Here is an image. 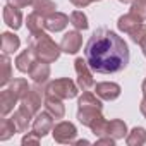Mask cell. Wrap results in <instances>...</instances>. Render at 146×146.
Masks as SVG:
<instances>
[{"label":"cell","instance_id":"6da1fadb","mask_svg":"<svg viewBox=\"0 0 146 146\" xmlns=\"http://www.w3.org/2000/svg\"><path fill=\"white\" fill-rule=\"evenodd\" d=\"M129 46L115 31L96 29L84 46V58L98 74H115L129 64Z\"/></svg>","mask_w":146,"mask_h":146},{"label":"cell","instance_id":"7a4b0ae2","mask_svg":"<svg viewBox=\"0 0 146 146\" xmlns=\"http://www.w3.org/2000/svg\"><path fill=\"white\" fill-rule=\"evenodd\" d=\"M31 46L38 57V60L41 62H46V64H52L55 60H58L60 57V45H57L50 36L48 33H43L40 36H31Z\"/></svg>","mask_w":146,"mask_h":146},{"label":"cell","instance_id":"3957f363","mask_svg":"<svg viewBox=\"0 0 146 146\" xmlns=\"http://www.w3.org/2000/svg\"><path fill=\"white\" fill-rule=\"evenodd\" d=\"M79 93V86L69 79V78H60L55 81H50L45 86V95H53L60 100H70V98H76Z\"/></svg>","mask_w":146,"mask_h":146},{"label":"cell","instance_id":"277c9868","mask_svg":"<svg viewBox=\"0 0 146 146\" xmlns=\"http://www.w3.org/2000/svg\"><path fill=\"white\" fill-rule=\"evenodd\" d=\"M52 136L57 143L60 144H72L76 141V136H78V129L72 122H67V120H62L58 124L53 125L52 129Z\"/></svg>","mask_w":146,"mask_h":146},{"label":"cell","instance_id":"5b68a950","mask_svg":"<svg viewBox=\"0 0 146 146\" xmlns=\"http://www.w3.org/2000/svg\"><path fill=\"white\" fill-rule=\"evenodd\" d=\"M74 69H76V74H78V86L79 90L86 91V90H91L95 88V79H93V74H91V67L88 65L86 58H76L74 60Z\"/></svg>","mask_w":146,"mask_h":146},{"label":"cell","instance_id":"8992f818","mask_svg":"<svg viewBox=\"0 0 146 146\" xmlns=\"http://www.w3.org/2000/svg\"><path fill=\"white\" fill-rule=\"evenodd\" d=\"M41 100H45V90L40 84H36L28 91V95L21 100V103L24 107H28L33 115H36L40 112V108H41Z\"/></svg>","mask_w":146,"mask_h":146},{"label":"cell","instance_id":"52a82bcc","mask_svg":"<svg viewBox=\"0 0 146 146\" xmlns=\"http://www.w3.org/2000/svg\"><path fill=\"white\" fill-rule=\"evenodd\" d=\"M83 46V36L79 33V29H74V31H67L64 36H62V41H60V48L64 53H70L74 55L81 50Z\"/></svg>","mask_w":146,"mask_h":146},{"label":"cell","instance_id":"ba28073f","mask_svg":"<svg viewBox=\"0 0 146 146\" xmlns=\"http://www.w3.org/2000/svg\"><path fill=\"white\" fill-rule=\"evenodd\" d=\"M53 115L48 112H38L33 119V131L36 134H40L41 137H45L48 132H52L53 129Z\"/></svg>","mask_w":146,"mask_h":146},{"label":"cell","instance_id":"9c48e42d","mask_svg":"<svg viewBox=\"0 0 146 146\" xmlns=\"http://www.w3.org/2000/svg\"><path fill=\"white\" fill-rule=\"evenodd\" d=\"M120 86L117 83H110V81H103V83H96L95 84V93L105 100V102H112V100H117L120 96Z\"/></svg>","mask_w":146,"mask_h":146},{"label":"cell","instance_id":"30bf717a","mask_svg":"<svg viewBox=\"0 0 146 146\" xmlns=\"http://www.w3.org/2000/svg\"><path fill=\"white\" fill-rule=\"evenodd\" d=\"M29 78L33 79L35 84H40V86H45L48 83V78H50V65L46 62H41V60H36V64L31 67V70L28 72Z\"/></svg>","mask_w":146,"mask_h":146},{"label":"cell","instance_id":"8fae6325","mask_svg":"<svg viewBox=\"0 0 146 146\" xmlns=\"http://www.w3.org/2000/svg\"><path fill=\"white\" fill-rule=\"evenodd\" d=\"M36 60H38V57H36L33 46L29 45L24 52H21V53L16 57V62H14V64H16V69H17L19 72H29L31 67L36 64Z\"/></svg>","mask_w":146,"mask_h":146},{"label":"cell","instance_id":"7c38bea8","mask_svg":"<svg viewBox=\"0 0 146 146\" xmlns=\"http://www.w3.org/2000/svg\"><path fill=\"white\" fill-rule=\"evenodd\" d=\"M70 23V17L64 12H53L46 17L45 21V28L46 31H52V33H58V31H64L67 28V24Z\"/></svg>","mask_w":146,"mask_h":146},{"label":"cell","instance_id":"4fadbf2b","mask_svg":"<svg viewBox=\"0 0 146 146\" xmlns=\"http://www.w3.org/2000/svg\"><path fill=\"white\" fill-rule=\"evenodd\" d=\"M35 115L29 112V108L28 107H24L23 103L19 105V108L14 112V115L11 117L12 119V122L16 124V127H17V132H26L28 131V127H29V124H31V119H33Z\"/></svg>","mask_w":146,"mask_h":146},{"label":"cell","instance_id":"5bb4252c","mask_svg":"<svg viewBox=\"0 0 146 146\" xmlns=\"http://www.w3.org/2000/svg\"><path fill=\"white\" fill-rule=\"evenodd\" d=\"M78 120L86 125V127H91L98 119H102V110L100 108H93V107H78Z\"/></svg>","mask_w":146,"mask_h":146},{"label":"cell","instance_id":"9a60e30c","mask_svg":"<svg viewBox=\"0 0 146 146\" xmlns=\"http://www.w3.org/2000/svg\"><path fill=\"white\" fill-rule=\"evenodd\" d=\"M17 102H19V98L9 88H4L2 91H0V115L7 117L14 110V107L17 105Z\"/></svg>","mask_w":146,"mask_h":146},{"label":"cell","instance_id":"2e32d148","mask_svg":"<svg viewBox=\"0 0 146 146\" xmlns=\"http://www.w3.org/2000/svg\"><path fill=\"white\" fill-rule=\"evenodd\" d=\"M4 23L11 29H19L23 26V12L17 7H12V5L7 4L4 7Z\"/></svg>","mask_w":146,"mask_h":146},{"label":"cell","instance_id":"e0dca14e","mask_svg":"<svg viewBox=\"0 0 146 146\" xmlns=\"http://www.w3.org/2000/svg\"><path fill=\"white\" fill-rule=\"evenodd\" d=\"M45 21H46V17H43L41 14H38L35 11L26 17V26H28L31 36H40V35L45 33V29H46L45 28Z\"/></svg>","mask_w":146,"mask_h":146},{"label":"cell","instance_id":"ac0fdd59","mask_svg":"<svg viewBox=\"0 0 146 146\" xmlns=\"http://www.w3.org/2000/svg\"><path fill=\"white\" fill-rule=\"evenodd\" d=\"M45 108L48 113L53 115V119H64V115H65V107H64L62 100L53 95H45Z\"/></svg>","mask_w":146,"mask_h":146},{"label":"cell","instance_id":"d6986e66","mask_svg":"<svg viewBox=\"0 0 146 146\" xmlns=\"http://www.w3.org/2000/svg\"><path fill=\"white\" fill-rule=\"evenodd\" d=\"M141 23H143L141 17H137L136 14L129 12V14H124V16L119 17V21H117V28H119L122 33H127V35H129V33H132Z\"/></svg>","mask_w":146,"mask_h":146},{"label":"cell","instance_id":"ffe728a7","mask_svg":"<svg viewBox=\"0 0 146 146\" xmlns=\"http://www.w3.org/2000/svg\"><path fill=\"white\" fill-rule=\"evenodd\" d=\"M127 134H129V131H127V124H125L124 120H120V119H113V120L108 122L107 136H110V137H113L115 141H119V139L127 137Z\"/></svg>","mask_w":146,"mask_h":146},{"label":"cell","instance_id":"44dd1931","mask_svg":"<svg viewBox=\"0 0 146 146\" xmlns=\"http://www.w3.org/2000/svg\"><path fill=\"white\" fill-rule=\"evenodd\" d=\"M21 46V40L19 36H16L14 33H2V53L5 55H12L14 52H17Z\"/></svg>","mask_w":146,"mask_h":146},{"label":"cell","instance_id":"7402d4cb","mask_svg":"<svg viewBox=\"0 0 146 146\" xmlns=\"http://www.w3.org/2000/svg\"><path fill=\"white\" fill-rule=\"evenodd\" d=\"M78 107H93V108H103V103H102V98L96 95V93H91V91H84L79 100H78Z\"/></svg>","mask_w":146,"mask_h":146},{"label":"cell","instance_id":"603a6c76","mask_svg":"<svg viewBox=\"0 0 146 146\" xmlns=\"http://www.w3.org/2000/svg\"><path fill=\"white\" fill-rule=\"evenodd\" d=\"M127 146H143L146 143V129L144 127H134L127 137H125Z\"/></svg>","mask_w":146,"mask_h":146},{"label":"cell","instance_id":"cb8c5ba5","mask_svg":"<svg viewBox=\"0 0 146 146\" xmlns=\"http://www.w3.org/2000/svg\"><path fill=\"white\" fill-rule=\"evenodd\" d=\"M9 90L19 98V102L28 95V91L31 90V86L28 84V81L26 79H12L11 83H9Z\"/></svg>","mask_w":146,"mask_h":146},{"label":"cell","instance_id":"d4e9b609","mask_svg":"<svg viewBox=\"0 0 146 146\" xmlns=\"http://www.w3.org/2000/svg\"><path fill=\"white\" fill-rule=\"evenodd\" d=\"M17 132V127L16 124L12 122V119H2V122H0V141H7L11 139L14 134Z\"/></svg>","mask_w":146,"mask_h":146},{"label":"cell","instance_id":"484cf974","mask_svg":"<svg viewBox=\"0 0 146 146\" xmlns=\"http://www.w3.org/2000/svg\"><path fill=\"white\" fill-rule=\"evenodd\" d=\"M33 9H35V12L41 14L43 17H48L50 14L55 12L57 5L52 2V0H36V2L33 4Z\"/></svg>","mask_w":146,"mask_h":146},{"label":"cell","instance_id":"4316f807","mask_svg":"<svg viewBox=\"0 0 146 146\" xmlns=\"http://www.w3.org/2000/svg\"><path fill=\"white\" fill-rule=\"evenodd\" d=\"M69 17H70V24L74 26L76 29H79V31L88 29V26H90V23H88V16H86L83 11H74Z\"/></svg>","mask_w":146,"mask_h":146},{"label":"cell","instance_id":"83f0119b","mask_svg":"<svg viewBox=\"0 0 146 146\" xmlns=\"http://www.w3.org/2000/svg\"><path fill=\"white\" fill-rule=\"evenodd\" d=\"M2 69H4V72H2V79H0V86L5 88L12 81V65H11L9 55H5V53L2 55Z\"/></svg>","mask_w":146,"mask_h":146},{"label":"cell","instance_id":"f1b7e54d","mask_svg":"<svg viewBox=\"0 0 146 146\" xmlns=\"http://www.w3.org/2000/svg\"><path fill=\"white\" fill-rule=\"evenodd\" d=\"M91 132L96 136V137H102V136H107V129H108V120H105V117L98 119L91 127Z\"/></svg>","mask_w":146,"mask_h":146},{"label":"cell","instance_id":"f546056e","mask_svg":"<svg viewBox=\"0 0 146 146\" xmlns=\"http://www.w3.org/2000/svg\"><path fill=\"white\" fill-rule=\"evenodd\" d=\"M131 12L136 14L137 17H141L143 21L146 19V4L144 2H137V0H134V2L131 4Z\"/></svg>","mask_w":146,"mask_h":146},{"label":"cell","instance_id":"4dcf8cb0","mask_svg":"<svg viewBox=\"0 0 146 146\" xmlns=\"http://www.w3.org/2000/svg\"><path fill=\"white\" fill-rule=\"evenodd\" d=\"M129 36H131V40H132L134 43H137V45H139V41L146 36V24H143V23H141V24H139L132 33H129Z\"/></svg>","mask_w":146,"mask_h":146},{"label":"cell","instance_id":"1f68e13d","mask_svg":"<svg viewBox=\"0 0 146 146\" xmlns=\"http://www.w3.org/2000/svg\"><path fill=\"white\" fill-rule=\"evenodd\" d=\"M40 139H41V136H40V134H36V132L33 131V132H28V134H24L21 143H23V144H29V143H35V144H38V143H40Z\"/></svg>","mask_w":146,"mask_h":146},{"label":"cell","instance_id":"d6a6232c","mask_svg":"<svg viewBox=\"0 0 146 146\" xmlns=\"http://www.w3.org/2000/svg\"><path fill=\"white\" fill-rule=\"evenodd\" d=\"M7 4L12 7H17V9H24L28 5H33L35 0H7Z\"/></svg>","mask_w":146,"mask_h":146},{"label":"cell","instance_id":"836d02e7","mask_svg":"<svg viewBox=\"0 0 146 146\" xmlns=\"http://www.w3.org/2000/svg\"><path fill=\"white\" fill-rule=\"evenodd\" d=\"M96 144H108V146H113L115 144V139L110 137V136H102V137H96Z\"/></svg>","mask_w":146,"mask_h":146},{"label":"cell","instance_id":"e575fe53","mask_svg":"<svg viewBox=\"0 0 146 146\" xmlns=\"http://www.w3.org/2000/svg\"><path fill=\"white\" fill-rule=\"evenodd\" d=\"M69 2L74 5V7H78V9H83V7H88L93 0H69Z\"/></svg>","mask_w":146,"mask_h":146},{"label":"cell","instance_id":"d590c367","mask_svg":"<svg viewBox=\"0 0 146 146\" xmlns=\"http://www.w3.org/2000/svg\"><path fill=\"white\" fill-rule=\"evenodd\" d=\"M139 110H141L143 117L146 119V100H144V98H143V100H141V103H139Z\"/></svg>","mask_w":146,"mask_h":146},{"label":"cell","instance_id":"8d00e7d4","mask_svg":"<svg viewBox=\"0 0 146 146\" xmlns=\"http://www.w3.org/2000/svg\"><path fill=\"white\" fill-rule=\"evenodd\" d=\"M139 46H141V50H143V55L146 57V36H144V38L139 41Z\"/></svg>","mask_w":146,"mask_h":146},{"label":"cell","instance_id":"74e56055","mask_svg":"<svg viewBox=\"0 0 146 146\" xmlns=\"http://www.w3.org/2000/svg\"><path fill=\"white\" fill-rule=\"evenodd\" d=\"M74 144H78V146H81V144H90V141H88V139H79V141H74Z\"/></svg>","mask_w":146,"mask_h":146},{"label":"cell","instance_id":"f35d334b","mask_svg":"<svg viewBox=\"0 0 146 146\" xmlns=\"http://www.w3.org/2000/svg\"><path fill=\"white\" fill-rule=\"evenodd\" d=\"M141 90H143V98L146 100V79L143 81V84H141Z\"/></svg>","mask_w":146,"mask_h":146},{"label":"cell","instance_id":"ab89813d","mask_svg":"<svg viewBox=\"0 0 146 146\" xmlns=\"http://www.w3.org/2000/svg\"><path fill=\"white\" fill-rule=\"evenodd\" d=\"M119 2H122V4H132L134 0H119Z\"/></svg>","mask_w":146,"mask_h":146},{"label":"cell","instance_id":"60d3db41","mask_svg":"<svg viewBox=\"0 0 146 146\" xmlns=\"http://www.w3.org/2000/svg\"><path fill=\"white\" fill-rule=\"evenodd\" d=\"M137 2H144V4H146V0H137Z\"/></svg>","mask_w":146,"mask_h":146},{"label":"cell","instance_id":"b9f144b4","mask_svg":"<svg viewBox=\"0 0 146 146\" xmlns=\"http://www.w3.org/2000/svg\"><path fill=\"white\" fill-rule=\"evenodd\" d=\"M93 2H102V0H93Z\"/></svg>","mask_w":146,"mask_h":146}]
</instances>
